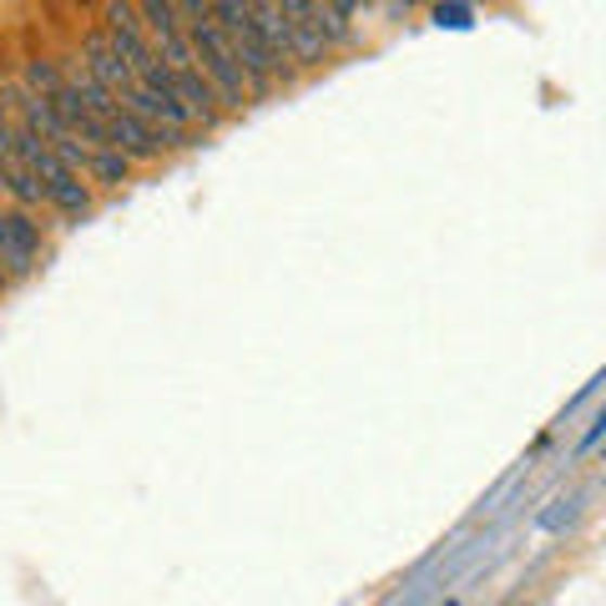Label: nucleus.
<instances>
[{"instance_id":"1","label":"nucleus","mask_w":606,"mask_h":606,"mask_svg":"<svg viewBox=\"0 0 606 606\" xmlns=\"http://www.w3.org/2000/svg\"><path fill=\"white\" fill-rule=\"evenodd\" d=\"M178 15H182V30H188V41H193L197 72L207 76V87L218 91L222 112H237V106H248V102H253L248 76H243V66H237V56H233V46H228V36H222L218 21H212V0H182Z\"/></svg>"},{"instance_id":"2","label":"nucleus","mask_w":606,"mask_h":606,"mask_svg":"<svg viewBox=\"0 0 606 606\" xmlns=\"http://www.w3.org/2000/svg\"><path fill=\"white\" fill-rule=\"evenodd\" d=\"M212 21H218V30L228 36V46H233L237 66H243V76H248L253 102L268 96V91L279 87V66H273L263 36H258V26H253V0H218V5H212Z\"/></svg>"},{"instance_id":"3","label":"nucleus","mask_w":606,"mask_h":606,"mask_svg":"<svg viewBox=\"0 0 606 606\" xmlns=\"http://www.w3.org/2000/svg\"><path fill=\"white\" fill-rule=\"evenodd\" d=\"M76 56H81V66H87V72L96 76V81H102V87L112 91L121 106L137 102V91H142V87H137V76L127 72V61L112 51V41H106L102 26H96V30H81V51H76Z\"/></svg>"},{"instance_id":"4","label":"nucleus","mask_w":606,"mask_h":606,"mask_svg":"<svg viewBox=\"0 0 606 606\" xmlns=\"http://www.w3.org/2000/svg\"><path fill=\"white\" fill-rule=\"evenodd\" d=\"M0 228H5V237H0V268L11 279H26L30 268H36V258H41V222L30 218V212H21V207H5Z\"/></svg>"},{"instance_id":"5","label":"nucleus","mask_w":606,"mask_h":606,"mask_svg":"<svg viewBox=\"0 0 606 606\" xmlns=\"http://www.w3.org/2000/svg\"><path fill=\"white\" fill-rule=\"evenodd\" d=\"M283 5V21H288V61L294 66H324L328 61V41L319 21H313V5L309 0H279Z\"/></svg>"},{"instance_id":"6","label":"nucleus","mask_w":606,"mask_h":606,"mask_svg":"<svg viewBox=\"0 0 606 606\" xmlns=\"http://www.w3.org/2000/svg\"><path fill=\"white\" fill-rule=\"evenodd\" d=\"M253 26H258V36H263L268 56H273V66H279V81H288V21H283V5L279 0H263V5H253Z\"/></svg>"},{"instance_id":"7","label":"nucleus","mask_w":606,"mask_h":606,"mask_svg":"<svg viewBox=\"0 0 606 606\" xmlns=\"http://www.w3.org/2000/svg\"><path fill=\"white\" fill-rule=\"evenodd\" d=\"M313 5V21H319V30H324V41L328 46H339V41H354V26H349V15H359V5H334V0H309Z\"/></svg>"},{"instance_id":"8","label":"nucleus","mask_w":606,"mask_h":606,"mask_svg":"<svg viewBox=\"0 0 606 606\" xmlns=\"http://www.w3.org/2000/svg\"><path fill=\"white\" fill-rule=\"evenodd\" d=\"M87 178L91 182H102V188H121V182L132 178V163L121 157V152H91V163H87Z\"/></svg>"},{"instance_id":"9","label":"nucleus","mask_w":606,"mask_h":606,"mask_svg":"<svg viewBox=\"0 0 606 606\" xmlns=\"http://www.w3.org/2000/svg\"><path fill=\"white\" fill-rule=\"evenodd\" d=\"M440 26H470V5H435Z\"/></svg>"},{"instance_id":"10","label":"nucleus","mask_w":606,"mask_h":606,"mask_svg":"<svg viewBox=\"0 0 606 606\" xmlns=\"http://www.w3.org/2000/svg\"><path fill=\"white\" fill-rule=\"evenodd\" d=\"M602 435H606V410L596 414V425L586 429V440H581V450H592V444H602Z\"/></svg>"},{"instance_id":"11","label":"nucleus","mask_w":606,"mask_h":606,"mask_svg":"<svg viewBox=\"0 0 606 606\" xmlns=\"http://www.w3.org/2000/svg\"><path fill=\"white\" fill-rule=\"evenodd\" d=\"M5 188H11V167L0 163V197H5Z\"/></svg>"},{"instance_id":"12","label":"nucleus","mask_w":606,"mask_h":606,"mask_svg":"<svg viewBox=\"0 0 606 606\" xmlns=\"http://www.w3.org/2000/svg\"><path fill=\"white\" fill-rule=\"evenodd\" d=\"M444 606H455V602H444Z\"/></svg>"}]
</instances>
